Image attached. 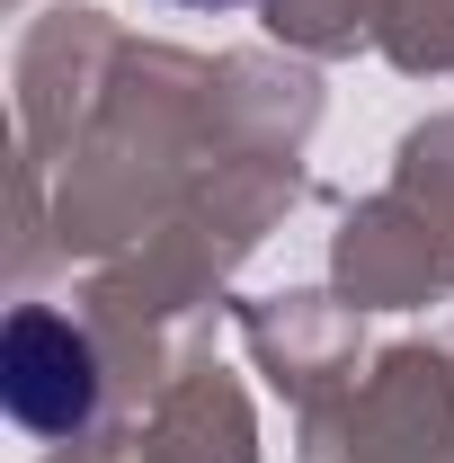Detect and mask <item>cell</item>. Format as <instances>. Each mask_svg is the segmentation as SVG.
<instances>
[{
    "mask_svg": "<svg viewBox=\"0 0 454 463\" xmlns=\"http://www.w3.org/2000/svg\"><path fill=\"white\" fill-rule=\"evenodd\" d=\"M178 9H241V0H178Z\"/></svg>",
    "mask_w": 454,
    "mask_h": 463,
    "instance_id": "cell-2",
    "label": "cell"
},
{
    "mask_svg": "<svg viewBox=\"0 0 454 463\" xmlns=\"http://www.w3.org/2000/svg\"><path fill=\"white\" fill-rule=\"evenodd\" d=\"M0 392H9V419H18V428H36V437H80V428L99 419V356H90V339H80L62 312H9Z\"/></svg>",
    "mask_w": 454,
    "mask_h": 463,
    "instance_id": "cell-1",
    "label": "cell"
}]
</instances>
